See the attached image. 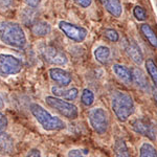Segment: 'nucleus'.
<instances>
[{
	"instance_id": "nucleus-25",
	"label": "nucleus",
	"mask_w": 157,
	"mask_h": 157,
	"mask_svg": "<svg viewBox=\"0 0 157 157\" xmlns=\"http://www.w3.org/2000/svg\"><path fill=\"white\" fill-rule=\"evenodd\" d=\"M104 36L111 42H117L120 40V35L113 29H107L104 30Z\"/></svg>"
},
{
	"instance_id": "nucleus-5",
	"label": "nucleus",
	"mask_w": 157,
	"mask_h": 157,
	"mask_svg": "<svg viewBox=\"0 0 157 157\" xmlns=\"http://www.w3.org/2000/svg\"><path fill=\"white\" fill-rule=\"evenodd\" d=\"M89 126L98 135H105L110 127V118L108 112L102 107H94L87 113Z\"/></svg>"
},
{
	"instance_id": "nucleus-10",
	"label": "nucleus",
	"mask_w": 157,
	"mask_h": 157,
	"mask_svg": "<svg viewBox=\"0 0 157 157\" xmlns=\"http://www.w3.org/2000/svg\"><path fill=\"white\" fill-rule=\"evenodd\" d=\"M50 80L59 87H67L72 82V75L68 70L60 67H52L48 70Z\"/></svg>"
},
{
	"instance_id": "nucleus-11",
	"label": "nucleus",
	"mask_w": 157,
	"mask_h": 157,
	"mask_svg": "<svg viewBox=\"0 0 157 157\" xmlns=\"http://www.w3.org/2000/svg\"><path fill=\"white\" fill-rule=\"evenodd\" d=\"M52 92L54 94V97L63 98V100L69 101H75L78 98V89L75 87L68 88L67 87H59V86H52Z\"/></svg>"
},
{
	"instance_id": "nucleus-19",
	"label": "nucleus",
	"mask_w": 157,
	"mask_h": 157,
	"mask_svg": "<svg viewBox=\"0 0 157 157\" xmlns=\"http://www.w3.org/2000/svg\"><path fill=\"white\" fill-rule=\"evenodd\" d=\"M140 32L144 35V37L148 40V42L150 43L151 46L155 47L157 46V39H156V35L154 33V30L152 29V27L149 24H141L140 25Z\"/></svg>"
},
{
	"instance_id": "nucleus-3",
	"label": "nucleus",
	"mask_w": 157,
	"mask_h": 157,
	"mask_svg": "<svg viewBox=\"0 0 157 157\" xmlns=\"http://www.w3.org/2000/svg\"><path fill=\"white\" fill-rule=\"evenodd\" d=\"M111 109L116 120L126 123L135 111V103L130 93L116 90L111 95Z\"/></svg>"
},
{
	"instance_id": "nucleus-21",
	"label": "nucleus",
	"mask_w": 157,
	"mask_h": 157,
	"mask_svg": "<svg viewBox=\"0 0 157 157\" xmlns=\"http://www.w3.org/2000/svg\"><path fill=\"white\" fill-rule=\"evenodd\" d=\"M114 157H132L126 143L121 138L117 139L114 144Z\"/></svg>"
},
{
	"instance_id": "nucleus-1",
	"label": "nucleus",
	"mask_w": 157,
	"mask_h": 157,
	"mask_svg": "<svg viewBox=\"0 0 157 157\" xmlns=\"http://www.w3.org/2000/svg\"><path fill=\"white\" fill-rule=\"evenodd\" d=\"M29 112L38 123V125L47 132H60L67 128V125L62 118L52 114L46 108L38 103L29 104Z\"/></svg>"
},
{
	"instance_id": "nucleus-29",
	"label": "nucleus",
	"mask_w": 157,
	"mask_h": 157,
	"mask_svg": "<svg viewBox=\"0 0 157 157\" xmlns=\"http://www.w3.org/2000/svg\"><path fill=\"white\" fill-rule=\"evenodd\" d=\"M72 1L77 3L78 6L83 7V9H87L92 3V0H72Z\"/></svg>"
},
{
	"instance_id": "nucleus-33",
	"label": "nucleus",
	"mask_w": 157,
	"mask_h": 157,
	"mask_svg": "<svg viewBox=\"0 0 157 157\" xmlns=\"http://www.w3.org/2000/svg\"><path fill=\"white\" fill-rule=\"evenodd\" d=\"M46 157H57V156H55V155H47Z\"/></svg>"
},
{
	"instance_id": "nucleus-7",
	"label": "nucleus",
	"mask_w": 157,
	"mask_h": 157,
	"mask_svg": "<svg viewBox=\"0 0 157 157\" xmlns=\"http://www.w3.org/2000/svg\"><path fill=\"white\" fill-rule=\"evenodd\" d=\"M58 26H59L61 32H62L68 39L71 40L73 42L81 43L84 41L88 36V30L86 29L85 27L70 23V22L60 21Z\"/></svg>"
},
{
	"instance_id": "nucleus-18",
	"label": "nucleus",
	"mask_w": 157,
	"mask_h": 157,
	"mask_svg": "<svg viewBox=\"0 0 157 157\" xmlns=\"http://www.w3.org/2000/svg\"><path fill=\"white\" fill-rule=\"evenodd\" d=\"M32 33L35 36L45 37L52 33V26L45 21H37L32 25Z\"/></svg>"
},
{
	"instance_id": "nucleus-20",
	"label": "nucleus",
	"mask_w": 157,
	"mask_h": 157,
	"mask_svg": "<svg viewBox=\"0 0 157 157\" xmlns=\"http://www.w3.org/2000/svg\"><path fill=\"white\" fill-rule=\"evenodd\" d=\"M139 157H156V148L151 141H144L139 146Z\"/></svg>"
},
{
	"instance_id": "nucleus-4",
	"label": "nucleus",
	"mask_w": 157,
	"mask_h": 157,
	"mask_svg": "<svg viewBox=\"0 0 157 157\" xmlns=\"http://www.w3.org/2000/svg\"><path fill=\"white\" fill-rule=\"evenodd\" d=\"M45 103L66 120L75 121L80 115L78 106L69 101L63 100L54 95H47L45 97Z\"/></svg>"
},
{
	"instance_id": "nucleus-17",
	"label": "nucleus",
	"mask_w": 157,
	"mask_h": 157,
	"mask_svg": "<svg viewBox=\"0 0 157 157\" xmlns=\"http://www.w3.org/2000/svg\"><path fill=\"white\" fill-rule=\"evenodd\" d=\"M94 58L101 64H107L111 58V50L108 46L105 45H100L94 49Z\"/></svg>"
},
{
	"instance_id": "nucleus-27",
	"label": "nucleus",
	"mask_w": 157,
	"mask_h": 157,
	"mask_svg": "<svg viewBox=\"0 0 157 157\" xmlns=\"http://www.w3.org/2000/svg\"><path fill=\"white\" fill-rule=\"evenodd\" d=\"M24 157H42V151L39 148H32L26 152Z\"/></svg>"
},
{
	"instance_id": "nucleus-24",
	"label": "nucleus",
	"mask_w": 157,
	"mask_h": 157,
	"mask_svg": "<svg viewBox=\"0 0 157 157\" xmlns=\"http://www.w3.org/2000/svg\"><path fill=\"white\" fill-rule=\"evenodd\" d=\"M66 157H89L88 152L81 148H72L66 153Z\"/></svg>"
},
{
	"instance_id": "nucleus-22",
	"label": "nucleus",
	"mask_w": 157,
	"mask_h": 157,
	"mask_svg": "<svg viewBox=\"0 0 157 157\" xmlns=\"http://www.w3.org/2000/svg\"><path fill=\"white\" fill-rule=\"evenodd\" d=\"M80 98H81V103H82L85 107H90V106H92V104L94 103L95 97H94V93L90 89L85 88V89H83L82 93H81Z\"/></svg>"
},
{
	"instance_id": "nucleus-12",
	"label": "nucleus",
	"mask_w": 157,
	"mask_h": 157,
	"mask_svg": "<svg viewBox=\"0 0 157 157\" xmlns=\"http://www.w3.org/2000/svg\"><path fill=\"white\" fill-rule=\"evenodd\" d=\"M112 71L115 75V77L123 82L126 85H131L132 84V72H131V68L123 64H115L112 65Z\"/></svg>"
},
{
	"instance_id": "nucleus-30",
	"label": "nucleus",
	"mask_w": 157,
	"mask_h": 157,
	"mask_svg": "<svg viewBox=\"0 0 157 157\" xmlns=\"http://www.w3.org/2000/svg\"><path fill=\"white\" fill-rule=\"evenodd\" d=\"M24 1L29 6L34 7V9H35V7H37L38 6H39L41 0H24Z\"/></svg>"
},
{
	"instance_id": "nucleus-26",
	"label": "nucleus",
	"mask_w": 157,
	"mask_h": 157,
	"mask_svg": "<svg viewBox=\"0 0 157 157\" xmlns=\"http://www.w3.org/2000/svg\"><path fill=\"white\" fill-rule=\"evenodd\" d=\"M133 15H134V17H135V19L138 20V21H145V20L147 19L146 11L139 6H136L135 7H134Z\"/></svg>"
},
{
	"instance_id": "nucleus-15",
	"label": "nucleus",
	"mask_w": 157,
	"mask_h": 157,
	"mask_svg": "<svg viewBox=\"0 0 157 157\" xmlns=\"http://www.w3.org/2000/svg\"><path fill=\"white\" fill-rule=\"evenodd\" d=\"M103 6H105L107 11L111 16L115 18H120L123 14V6L120 0H101Z\"/></svg>"
},
{
	"instance_id": "nucleus-16",
	"label": "nucleus",
	"mask_w": 157,
	"mask_h": 157,
	"mask_svg": "<svg viewBox=\"0 0 157 157\" xmlns=\"http://www.w3.org/2000/svg\"><path fill=\"white\" fill-rule=\"evenodd\" d=\"M126 52L129 56L131 60L133 61L136 64H141L144 62V54L141 52L140 47L138 46L136 43L134 42H130L126 47Z\"/></svg>"
},
{
	"instance_id": "nucleus-6",
	"label": "nucleus",
	"mask_w": 157,
	"mask_h": 157,
	"mask_svg": "<svg viewBox=\"0 0 157 157\" xmlns=\"http://www.w3.org/2000/svg\"><path fill=\"white\" fill-rule=\"evenodd\" d=\"M23 69V62L11 54H0V77L16 75Z\"/></svg>"
},
{
	"instance_id": "nucleus-14",
	"label": "nucleus",
	"mask_w": 157,
	"mask_h": 157,
	"mask_svg": "<svg viewBox=\"0 0 157 157\" xmlns=\"http://www.w3.org/2000/svg\"><path fill=\"white\" fill-rule=\"evenodd\" d=\"M131 72H132V84H135L139 89L146 90L148 88V80L145 72L138 67L131 68Z\"/></svg>"
},
{
	"instance_id": "nucleus-9",
	"label": "nucleus",
	"mask_w": 157,
	"mask_h": 157,
	"mask_svg": "<svg viewBox=\"0 0 157 157\" xmlns=\"http://www.w3.org/2000/svg\"><path fill=\"white\" fill-rule=\"evenodd\" d=\"M43 59L47 63L52 65H66L68 63V59L66 55L57 47L52 46V45H44L40 49Z\"/></svg>"
},
{
	"instance_id": "nucleus-32",
	"label": "nucleus",
	"mask_w": 157,
	"mask_h": 157,
	"mask_svg": "<svg viewBox=\"0 0 157 157\" xmlns=\"http://www.w3.org/2000/svg\"><path fill=\"white\" fill-rule=\"evenodd\" d=\"M4 107H6V103H4V101L1 95H0V110H2Z\"/></svg>"
},
{
	"instance_id": "nucleus-2",
	"label": "nucleus",
	"mask_w": 157,
	"mask_h": 157,
	"mask_svg": "<svg viewBox=\"0 0 157 157\" xmlns=\"http://www.w3.org/2000/svg\"><path fill=\"white\" fill-rule=\"evenodd\" d=\"M0 41L13 48L23 49L26 46L27 39L24 29L17 22H0Z\"/></svg>"
},
{
	"instance_id": "nucleus-31",
	"label": "nucleus",
	"mask_w": 157,
	"mask_h": 157,
	"mask_svg": "<svg viewBox=\"0 0 157 157\" xmlns=\"http://www.w3.org/2000/svg\"><path fill=\"white\" fill-rule=\"evenodd\" d=\"M13 3V0H0V6L1 7H9Z\"/></svg>"
},
{
	"instance_id": "nucleus-8",
	"label": "nucleus",
	"mask_w": 157,
	"mask_h": 157,
	"mask_svg": "<svg viewBox=\"0 0 157 157\" xmlns=\"http://www.w3.org/2000/svg\"><path fill=\"white\" fill-rule=\"evenodd\" d=\"M131 127L135 133L148 137L151 141H153L156 138V127L153 121H151L148 118H136L131 123Z\"/></svg>"
},
{
	"instance_id": "nucleus-23",
	"label": "nucleus",
	"mask_w": 157,
	"mask_h": 157,
	"mask_svg": "<svg viewBox=\"0 0 157 157\" xmlns=\"http://www.w3.org/2000/svg\"><path fill=\"white\" fill-rule=\"evenodd\" d=\"M146 70L148 72L149 77L151 78L152 82L156 85V81H157V69H156V64L153 61V59H148L145 63Z\"/></svg>"
},
{
	"instance_id": "nucleus-13",
	"label": "nucleus",
	"mask_w": 157,
	"mask_h": 157,
	"mask_svg": "<svg viewBox=\"0 0 157 157\" xmlns=\"http://www.w3.org/2000/svg\"><path fill=\"white\" fill-rule=\"evenodd\" d=\"M15 150V141L13 136L6 130H0V151L4 153H12Z\"/></svg>"
},
{
	"instance_id": "nucleus-28",
	"label": "nucleus",
	"mask_w": 157,
	"mask_h": 157,
	"mask_svg": "<svg viewBox=\"0 0 157 157\" xmlns=\"http://www.w3.org/2000/svg\"><path fill=\"white\" fill-rule=\"evenodd\" d=\"M7 126H9V120L4 115V113H2L1 110H0V130L1 131L6 130Z\"/></svg>"
}]
</instances>
